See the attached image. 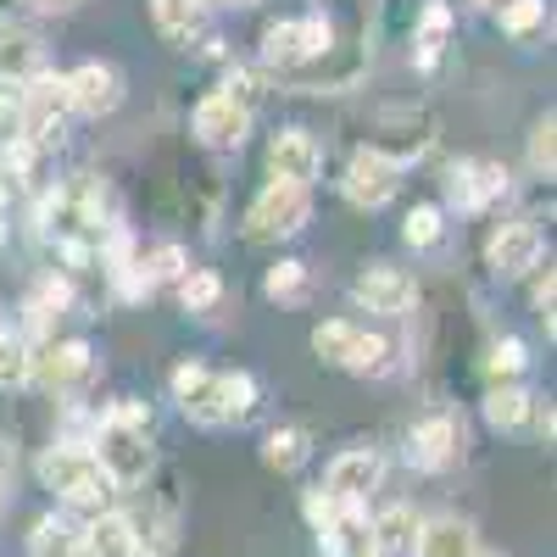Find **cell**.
Wrapping results in <instances>:
<instances>
[{"label":"cell","instance_id":"obj_1","mask_svg":"<svg viewBox=\"0 0 557 557\" xmlns=\"http://www.w3.org/2000/svg\"><path fill=\"white\" fill-rule=\"evenodd\" d=\"M112 218H107V184L78 173L73 184H62V190H51L39 201V235L57 240V251L67 262H89L101 257L107 235H112Z\"/></svg>","mask_w":557,"mask_h":557},{"label":"cell","instance_id":"obj_2","mask_svg":"<svg viewBox=\"0 0 557 557\" xmlns=\"http://www.w3.org/2000/svg\"><path fill=\"white\" fill-rule=\"evenodd\" d=\"M89 457L101 462V474L112 480V491H134L151 474V412L139 401H117L107 418H96V435H89Z\"/></svg>","mask_w":557,"mask_h":557},{"label":"cell","instance_id":"obj_3","mask_svg":"<svg viewBox=\"0 0 557 557\" xmlns=\"http://www.w3.org/2000/svg\"><path fill=\"white\" fill-rule=\"evenodd\" d=\"M173 396H178V412L201 430L246 424V418L257 412V380L251 374H212V368H201V362L173 368Z\"/></svg>","mask_w":557,"mask_h":557},{"label":"cell","instance_id":"obj_4","mask_svg":"<svg viewBox=\"0 0 557 557\" xmlns=\"http://www.w3.org/2000/svg\"><path fill=\"white\" fill-rule=\"evenodd\" d=\"M39 480L45 491H57L62 507H73V513H107V502H112V480L101 474V462L78 451V446H51L39 457Z\"/></svg>","mask_w":557,"mask_h":557},{"label":"cell","instance_id":"obj_5","mask_svg":"<svg viewBox=\"0 0 557 557\" xmlns=\"http://www.w3.org/2000/svg\"><path fill=\"white\" fill-rule=\"evenodd\" d=\"M17 107H23V139L34 151H51L62 146L67 134V117H73V101H67V78L45 67L34 84L17 89Z\"/></svg>","mask_w":557,"mask_h":557},{"label":"cell","instance_id":"obj_6","mask_svg":"<svg viewBox=\"0 0 557 557\" xmlns=\"http://www.w3.org/2000/svg\"><path fill=\"white\" fill-rule=\"evenodd\" d=\"M312 218V190H301V184H268V190L251 201L246 212V240L268 246V240H290L301 235V223Z\"/></svg>","mask_w":557,"mask_h":557},{"label":"cell","instance_id":"obj_7","mask_svg":"<svg viewBox=\"0 0 557 557\" xmlns=\"http://www.w3.org/2000/svg\"><path fill=\"white\" fill-rule=\"evenodd\" d=\"M335 51V28L330 17H301V23H273L262 34V62L268 67H307L318 57H330Z\"/></svg>","mask_w":557,"mask_h":557},{"label":"cell","instance_id":"obj_8","mask_svg":"<svg viewBox=\"0 0 557 557\" xmlns=\"http://www.w3.org/2000/svg\"><path fill=\"white\" fill-rule=\"evenodd\" d=\"M457 457H462V424H457L451 412H430L424 424H412L407 462H412L418 474H446Z\"/></svg>","mask_w":557,"mask_h":557},{"label":"cell","instance_id":"obj_9","mask_svg":"<svg viewBox=\"0 0 557 557\" xmlns=\"http://www.w3.org/2000/svg\"><path fill=\"white\" fill-rule=\"evenodd\" d=\"M196 139L207 151H235L240 139L251 134V107H240L235 96H223V89H212V96L196 101V117H190Z\"/></svg>","mask_w":557,"mask_h":557},{"label":"cell","instance_id":"obj_10","mask_svg":"<svg viewBox=\"0 0 557 557\" xmlns=\"http://www.w3.org/2000/svg\"><path fill=\"white\" fill-rule=\"evenodd\" d=\"M380 474H385V462H380V451H368V446H351V451H341L330 469H323V485L318 491H330L335 502H346V507H362L368 496L380 491Z\"/></svg>","mask_w":557,"mask_h":557},{"label":"cell","instance_id":"obj_11","mask_svg":"<svg viewBox=\"0 0 557 557\" xmlns=\"http://www.w3.org/2000/svg\"><path fill=\"white\" fill-rule=\"evenodd\" d=\"M351 296H357V307L380 312V318H401V312L418 301V285H412V273H407V268L374 262V268H362V273H357Z\"/></svg>","mask_w":557,"mask_h":557},{"label":"cell","instance_id":"obj_12","mask_svg":"<svg viewBox=\"0 0 557 557\" xmlns=\"http://www.w3.org/2000/svg\"><path fill=\"white\" fill-rule=\"evenodd\" d=\"M485 262L496 278H524L530 268H541V228L530 218H513V223H502L491 246H485Z\"/></svg>","mask_w":557,"mask_h":557},{"label":"cell","instance_id":"obj_13","mask_svg":"<svg viewBox=\"0 0 557 557\" xmlns=\"http://www.w3.org/2000/svg\"><path fill=\"white\" fill-rule=\"evenodd\" d=\"M396 190H401V168L391 162V157H380L374 146H362L351 162H346V196L357 201V207H385V201H396Z\"/></svg>","mask_w":557,"mask_h":557},{"label":"cell","instance_id":"obj_14","mask_svg":"<svg viewBox=\"0 0 557 557\" xmlns=\"http://www.w3.org/2000/svg\"><path fill=\"white\" fill-rule=\"evenodd\" d=\"M67 101H73V112H84V117L117 112V107H123V73H117L112 62H78V67L67 73Z\"/></svg>","mask_w":557,"mask_h":557},{"label":"cell","instance_id":"obj_15","mask_svg":"<svg viewBox=\"0 0 557 557\" xmlns=\"http://www.w3.org/2000/svg\"><path fill=\"white\" fill-rule=\"evenodd\" d=\"M323 168V151H318V139L307 128H278L273 134V146H268V173L278 184H301V190H312V178Z\"/></svg>","mask_w":557,"mask_h":557},{"label":"cell","instance_id":"obj_16","mask_svg":"<svg viewBox=\"0 0 557 557\" xmlns=\"http://www.w3.org/2000/svg\"><path fill=\"white\" fill-rule=\"evenodd\" d=\"M89 368H96V351H89V341H51L45 351H34L28 380L51 385V391H78V385L89 380Z\"/></svg>","mask_w":557,"mask_h":557},{"label":"cell","instance_id":"obj_17","mask_svg":"<svg viewBox=\"0 0 557 557\" xmlns=\"http://www.w3.org/2000/svg\"><path fill=\"white\" fill-rule=\"evenodd\" d=\"M446 196L457 212H485L491 201L507 196V168L502 162H457L446 178Z\"/></svg>","mask_w":557,"mask_h":557},{"label":"cell","instance_id":"obj_18","mask_svg":"<svg viewBox=\"0 0 557 557\" xmlns=\"http://www.w3.org/2000/svg\"><path fill=\"white\" fill-rule=\"evenodd\" d=\"M45 73V45L28 34V28H12L0 23V84L7 89H23Z\"/></svg>","mask_w":557,"mask_h":557},{"label":"cell","instance_id":"obj_19","mask_svg":"<svg viewBox=\"0 0 557 557\" xmlns=\"http://www.w3.org/2000/svg\"><path fill=\"white\" fill-rule=\"evenodd\" d=\"M418 524H424V519H418L407 502L385 507V513L368 524V552H374V557H412L418 552Z\"/></svg>","mask_w":557,"mask_h":557},{"label":"cell","instance_id":"obj_20","mask_svg":"<svg viewBox=\"0 0 557 557\" xmlns=\"http://www.w3.org/2000/svg\"><path fill=\"white\" fill-rule=\"evenodd\" d=\"M412 557H480V541H474V524L469 519H424L418 524V552Z\"/></svg>","mask_w":557,"mask_h":557},{"label":"cell","instance_id":"obj_21","mask_svg":"<svg viewBox=\"0 0 557 557\" xmlns=\"http://www.w3.org/2000/svg\"><path fill=\"white\" fill-rule=\"evenodd\" d=\"M307 451H312V435L296 430V424H278V430L262 435V462H268L273 474H296L301 462H307Z\"/></svg>","mask_w":557,"mask_h":557},{"label":"cell","instance_id":"obj_22","mask_svg":"<svg viewBox=\"0 0 557 557\" xmlns=\"http://www.w3.org/2000/svg\"><path fill=\"white\" fill-rule=\"evenodd\" d=\"M530 412H535V401H530L524 385H491V396H485L491 430H524V424H530Z\"/></svg>","mask_w":557,"mask_h":557},{"label":"cell","instance_id":"obj_23","mask_svg":"<svg viewBox=\"0 0 557 557\" xmlns=\"http://www.w3.org/2000/svg\"><path fill=\"white\" fill-rule=\"evenodd\" d=\"M78 535H84V524L51 513V519H39V524H34L28 552H34V557H78Z\"/></svg>","mask_w":557,"mask_h":557},{"label":"cell","instance_id":"obj_24","mask_svg":"<svg viewBox=\"0 0 557 557\" xmlns=\"http://www.w3.org/2000/svg\"><path fill=\"white\" fill-rule=\"evenodd\" d=\"M412 45H418V67H435V62H441V51L451 45V12L441 7V0H430V7H424Z\"/></svg>","mask_w":557,"mask_h":557},{"label":"cell","instance_id":"obj_25","mask_svg":"<svg viewBox=\"0 0 557 557\" xmlns=\"http://www.w3.org/2000/svg\"><path fill=\"white\" fill-rule=\"evenodd\" d=\"M207 17V0H151V23L168 34V39H190Z\"/></svg>","mask_w":557,"mask_h":557},{"label":"cell","instance_id":"obj_26","mask_svg":"<svg viewBox=\"0 0 557 557\" xmlns=\"http://www.w3.org/2000/svg\"><path fill=\"white\" fill-rule=\"evenodd\" d=\"M28 368H34L28 341L12 330V323H0V391H23L28 385Z\"/></svg>","mask_w":557,"mask_h":557},{"label":"cell","instance_id":"obj_27","mask_svg":"<svg viewBox=\"0 0 557 557\" xmlns=\"http://www.w3.org/2000/svg\"><path fill=\"white\" fill-rule=\"evenodd\" d=\"M441 235H446V212H441L435 201L412 207V212H407V223H401V240H407L412 251H435V246H441Z\"/></svg>","mask_w":557,"mask_h":557},{"label":"cell","instance_id":"obj_28","mask_svg":"<svg viewBox=\"0 0 557 557\" xmlns=\"http://www.w3.org/2000/svg\"><path fill=\"white\" fill-rule=\"evenodd\" d=\"M351 346H357V323H346V318H330V323H318V330H312V351L330 368H346Z\"/></svg>","mask_w":557,"mask_h":557},{"label":"cell","instance_id":"obj_29","mask_svg":"<svg viewBox=\"0 0 557 557\" xmlns=\"http://www.w3.org/2000/svg\"><path fill=\"white\" fill-rule=\"evenodd\" d=\"M178 301H184V312H212L223 301V278L212 268H190L178 278Z\"/></svg>","mask_w":557,"mask_h":557},{"label":"cell","instance_id":"obj_30","mask_svg":"<svg viewBox=\"0 0 557 557\" xmlns=\"http://www.w3.org/2000/svg\"><path fill=\"white\" fill-rule=\"evenodd\" d=\"M524 341H513V335H507V341H496L491 346V357H485V374H491V385H519V374H524Z\"/></svg>","mask_w":557,"mask_h":557},{"label":"cell","instance_id":"obj_31","mask_svg":"<svg viewBox=\"0 0 557 557\" xmlns=\"http://www.w3.org/2000/svg\"><path fill=\"white\" fill-rule=\"evenodd\" d=\"M262 290H268L273 301H301V290H307V262H296V257L273 262L268 278H262Z\"/></svg>","mask_w":557,"mask_h":557},{"label":"cell","instance_id":"obj_32","mask_svg":"<svg viewBox=\"0 0 557 557\" xmlns=\"http://www.w3.org/2000/svg\"><path fill=\"white\" fill-rule=\"evenodd\" d=\"M67 301H73L67 278H45V285L34 290V301H28V323H34V330H45V323H51V312H57V318L67 312Z\"/></svg>","mask_w":557,"mask_h":557},{"label":"cell","instance_id":"obj_33","mask_svg":"<svg viewBox=\"0 0 557 557\" xmlns=\"http://www.w3.org/2000/svg\"><path fill=\"white\" fill-rule=\"evenodd\" d=\"M385 368H391V346H385L380 335L357 330V346H351V357H346V374H385Z\"/></svg>","mask_w":557,"mask_h":557},{"label":"cell","instance_id":"obj_34","mask_svg":"<svg viewBox=\"0 0 557 557\" xmlns=\"http://www.w3.org/2000/svg\"><path fill=\"white\" fill-rule=\"evenodd\" d=\"M546 23V0H502V34H535Z\"/></svg>","mask_w":557,"mask_h":557},{"label":"cell","instance_id":"obj_35","mask_svg":"<svg viewBox=\"0 0 557 557\" xmlns=\"http://www.w3.org/2000/svg\"><path fill=\"white\" fill-rule=\"evenodd\" d=\"M34 162H39V151L28 146L23 134L0 146V178H7V184H12V178H28V173H34Z\"/></svg>","mask_w":557,"mask_h":557},{"label":"cell","instance_id":"obj_36","mask_svg":"<svg viewBox=\"0 0 557 557\" xmlns=\"http://www.w3.org/2000/svg\"><path fill=\"white\" fill-rule=\"evenodd\" d=\"M552 134H557V123H552V112H546V117L530 128V168H535L541 178H552V162H557V157H552V151H557Z\"/></svg>","mask_w":557,"mask_h":557},{"label":"cell","instance_id":"obj_37","mask_svg":"<svg viewBox=\"0 0 557 557\" xmlns=\"http://www.w3.org/2000/svg\"><path fill=\"white\" fill-rule=\"evenodd\" d=\"M23 134V107H17V89H0V146Z\"/></svg>","mask_w":557,"mask_h":557},{"label":"cell","instance_id":"obj_38","mask_svg":"<svg viewBox=\"0 0 557 557\" xmlns=\"http://www.w3.org/2000/svg\"><path fill=\"white\" fill-rule=\"evenodd\" d=\"M535 312L546 318V335H552V268L535 278Z\"/></svg>","mask_w":557,"mask_h":557},{"label":"cell","instance_id":"obj_39","mask_svg":"<svg viewBox=\"0 0 557 557\" xmlns=\"http://www.w3.org/2000/svg\"><path fill=\"white\" fill-rule=\"evenodd\" d=\"M12 474H17V457H12L7 441H0V491H12Z\"/></svg>","mask_w":557,"mask_h":557},{"label":"cell","instance_id":"obj_40","mask_svg":"<svg viewBox=\"0 0 557 557\" xmlns=\"http://www.w3.org/2000/svg\"><path fill=\"white\" fill-rule=\"evenodd\" d=\"M28 7H34V12H73L78 0H28Z\"/></svg>","mask_w":557,"mask_h":557},{"label":"cell","instance_id":"obj_41","mask_svg":"<svg viewBox=\"0 0 557 557\" xmlns=\"http://www.w3.org/2000/svg\"><path fill=\"white\" fill-rule=\"evenodd\" d=\"M207 7H257V0H207Z\"/></svg>","mask_w":557,"mask_h":557},{"label":"cell","instance_id":"obj_42","mask_svg":"<svg viewBox=\"0 0 557 557\" xmlns=\"http://www.w3.org/2000/svg\"><path fill=\"white\" fill-rule=\"evenodd\" d=\"M0 519H7V491H0Z\"/></svg>","mask_w":557,"mask_h":557},{"label":"cell","instance_id":"obj_43","mask_svg":"<svg viewBox=\"0 0 557 557\" xmlns=\"http://www.w3.org/2000/svg\"><path fill=\"white\" fill-rule=\"evenodd\" d=\"M474 7H496V0H474Z\"/></svg>","mask_w":557,"mask_h":557},{"label":"cell","instance_id":"obj_44","mask_svg":"<svg viewBox=\"0 0 557 557\" xmlns=\"http://www.w3.org/2000/svg\"><path fill=\"white\" fill-rule=\"evenodd\" d=\"M362 557H374V552H362Z\"/></svg>","mask_w":557,"mask_h":557}]
</instances>
